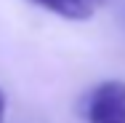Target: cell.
Here are the masks:
<instances>
[{
	"mask_svg": "<svg viewBox=\"0 0 125 123\" xmlns=\"http://www.w3.org/2000/svg\"><path fill=\"white\" fill-rule=\"evenodd\" d=\"M88 123H125V83L104 80L88 99Z\"/></svg>",
	"mask_w": 125,
	"mask_h": 123,
	"instance_id": "obj_1",
	"label": "cell"
},
{
	"mask_svg": "<svg viewBox=\"0 0 125 123\" xmlns=\"http://www.w3.org/2000/svg\"><path fill=\"white\" fill-rule=\"evenodd\" d=\"M3 118H5V94L0 91V123H3Z\"/></svg>",
	"mask_w": 125,
	"mask_h": 123,
	"instance_id": "obj_3",
	"label": "cell"
},
{
	"mask_svg": "<svg viewBox=\"0 0 125 123\" xmlns=\"http://www.w3.org/2000/svg\"><path fill=\"white\" fill-rule=\"evenodd\" d=\"M32 3L45 8V11H51V14H56V16H61V19L85 22L109 0H32Z\"/></svg>",
	"mask_w": 125,
	"mask_h": 123,
	"instance_id": "obj_2",
	"label": "cell"
}]
</instances>
